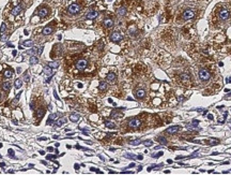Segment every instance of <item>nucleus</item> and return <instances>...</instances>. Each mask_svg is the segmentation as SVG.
I'll return each mask as SVG.
<instances>
[{
	"mask_svg": "<svg viewBox=\"0 0 231 175\" xmlns=\"http://www.w3.org/2000/svg\"><path fill=\"white\" fill-rule=\"evenodd\" d=\"M163 155H164V152H157L156 155H152V157H153V158H159V157L163 156Z\"/></svg>",
	"mask_w": 231,
	"mask_h": 175,
	"instance_id": "38",
	"label": "nucleus"
},
{
	"mask_svg": "<svg viewBox=\"0 0 231 175\" xmlns=\"http://www.w3.org/2000/svg\"><path fill=\"white\" fill-rule=\"evenodd\" d=\"M40 154H41V155H45V152H44V150H40Z\"/></svg>",
	"mask_w": 231,
	"mask_h": 175,
	"instance_id": "50",
	"label": "nucleus"
},
{
	"mask_svg": "<svg viewBox=\"0 0 231 175\" xmlns=\"http://www.w3.org/2000/svg\"><path fill=\"white\" fill-rule=\"evenodd\" d=\"M54 139H56V140H57V139H59V135H54Z\"/></svg>",
	"mask_w": 231,
	"mask_h": 175,
	"instance_id": "54",
	"label": "nucleus"
},
{
	"mask_svg": "<svg viewBox=\"0 0 231 175\" xmlns=\"http://www.w3.org/2000/svg\"><path fill=\"white\" fill-rule=\"evenodd\" d=\"M53 31H54L53 27L47 26V27H45V28L43 29V31H42V33L44 34V36H48V34L53 33Z\"/></svg>",
	"mask_w": 231,
	"mask_h": 175,
	"instance_id": "16",
	"label": "nucleus"
},
{
	"mask_svg": "<svg viewBox=\"0 0 231 175\" xmlns=\"http://www.w3.org/2000/svg\"><path fill=\"white\" fill-rule=\"evenodd\" d=\"M208 118H209V119H213V115L212 114H209L208 115Z\"/></svg>",
	"mask_w": 231,
	"mask_h": 175,
	"instance_id": "45",
	"label": "nucleus"
},
{
	"mask_svg": "<svg viewBox=\"0 0 231 175\" xmlns=\"http://www.w3.org/2000/svg\"><path fill=\"white\" fill-rule=\"evenodd\" d=\"M194 16H195V13L192 10H185V11L183 12V14H182V17H183V19H185V21L194 18Z\"/></svg>",
	"mask_w": 231,
	"mask_h": 175,
	"instance_id": "6",
	"label": "nucleus"
},
{
	"mask_svg": "<svg viewBox=\"0 0 231 175\" xmlns=\"http://www.w3.org/2000/svg\"><path fill=\"white\" fill-rule=\"evenodd\" d=\"M55 158H57L56 155H47V156H46V159L47 160H51V159H55Z\"/></svg>",
	"mask_w": 231,
	"mask_h": 175,
	"instance_id": "37",
	"label": "nucleus"
},
{
	"mask_svg": "<svg viewBox=\"0 0 231 175\" xmlns=\"http://www.w3.org/2000/svg\"><path fill=\"white\" fill-rule=\"evenodd\" d=\"M103 25L106 27V28H111V27L114 26V21H112L111 18H106L105 21H104Z\"/></svg>",
	"mask_w": 231,
	"mask_h": 175,
	"instance_id": "14",
	"label": "nucleus"
},
{
	"mask_svg": "<svg viewBox=\"0 0 231 175\" xmlns=\"http://www.w3.org/2000/svg\"><path fill=\"white\" fill-rule=\"evenodd\" d=\"M43 72L45 73L46 76H48V77H50V76H53L54 74H55V71H51V68H50V67H45L44 70H43Z\"/></svg>",
	"mask_w": 231,
	"mask_h": 175,
	"instance_id": "15",
	"label": "nucleus"
},
{
	"mask_svg": "<svg viewBox=\"0 0 231 175\" xmlns=\"http://www.w3.org/2000/svg\"><path fill=\"white\" fill-rule=\"evenodd\" d=\"M9 173H11V174H13V173H14V171H13V170H10V171H9Z\"/></svg>",
	"mask_w": 231,
	"mask_h": 175,
	"instance_id": "59",
	"label": "nucleus"
},
{
	"mask_svg": "<svg viewBox=\"0 0 231 175\" xmlns=\"http://www.w3.org/2000/svg\"><path fill=\"white\" fill-rule=\"evenodd\" d=\"M5 29H7V25H5V23H2V25H1V34L4 33V31H5Z\"/></svg>",
	"mask_w": 231,
	"mask_h": 175,
	"instance_id": "35",
	"label": "nucleus"
},
{
	"mask_svg": "<svg viewBox=\"0 0 231 175\" xmlns=\"http://www.w3.org/2000/svg\"><path fill=\"white\" fill-rule=\"evenodd\" d=\"M13 56H16V55H17V52H16V51H13Z\"/></svg>",
	"mask_w": 231,
	"mask_h": 175,
	"instance_id": "49",
	"label": "nucleus"
},
{
	"mask_svg": "<svg viewBox=\"0 0 231 175\" xmlns=\"http://www.w3.org/2000/svg\"><path fill=\"white\" fill-rule=\"evenodd\" d=\"M56 118H57V114H50L49 116H48L47 122H46V125H53L54 122L57 120Z\"/></svg>",
	"mask_w": 231,
	"mask_h": 175,
	"instance_id": "11",
	"label": "nucleus"
},
{
	"mask_svg": "<svg viewBox=\"0 0 231 175\" xmlns=\"http://www.w3.org/2000/svg\"><path fill=\"white\" fill-rule=\"evenodd\" d=\"M30 109H31V110H32V111L34 110V103H33V102H31V103H30Z\"/></svg>",
	"mask_w": 231,
	"mask_h": 175,
	"instance_id": "44",
	"label": "nucleus"
},
{
	"mask_svg": "<svg viewBox=\"0 0 231 175\" xmlns=\"http://www.w3.org/2000/svg\"><path fill=\"white\" fill-rule=\"evenodd\" d=\"M144 144L146 145V146H152V145H153V143H152V141H150V140H148V141H144Z\"/></svg>",
	"mask_w": 231,
	"mask_h": 175,
	"instance_id": "39",
	"label": "nucleus"
},
{
	"mask_svg": "<svg viewBox=\"0 0 231 175\" xmlns=\"http://www.w3.org/2000/svg\"><path fill=\"white\" fill-rule=\"evenodd\" d=\"M142 158H144V157L141 156V155H139V156H137V159H139V160H142Z\"/></svg>",
	"mask_w": 231,
	"mask_h": 175,
	"instance_id": "46",
	"label": "nucleus"
},
{
	"mask_svg": "<svg viewBox=\"0 0 231 175\" xmlns=\"http://www.w3.org/2000/svg\"><path fill=\"white\" fill-rule=\"evenodd\" d=\"M68 13H70V14H76V13H78V12L80 11V7L78 5V4L73 3V4H71V5L68 7Z\"/></svg>",
	"mask_w": 231,
	"mask_h": 175,
	"instance_id": "7",
	"label": "nucleus"
},
{
	"mask_svg": "<svg viewBox=\"0 0 231 175\" xmlns=\"http://www.w3.org/2000/svg\"><path fill=\"white\" fill-rule=\"evenodd\" d=\"M41 162H42V163H43V164H47V162H46V161H44V160H43V161H41Z\"/></svg>",
	"mask_w": 231,
	"mask_h": 175,
	"instance_id": "57",
	"label": "nucleus"
},
{
	"mask_svg": "<svg viewBox=\"0 0 231 175\" xmlns=\"http://www.w3.org/2000/svg\"><path fill=\"white\" fill-rule=\"evenodd\" d=\"M98 15H99V13H98L96 11H91V12H89L86 16H87L88 19H94Z\"/></svg>",
	"mask_w": 231,
	"mask_h": 175,
	"instance_id": "17",
	"label": "nucleus"
},
{
	"mask_svg": "<svg viewBox=\"0 0 231 175\" xmlns=\"http://www.w3.org/2000/svg\"><path fill=\"white\" fill-rule=\"evenodd\" d=\"M48 67H50L51 69H57L59 67V62L58 61H51L48 64Z\"/></svg>",
	"mask_w": 231,
	"mask_h": 175,
	"instance_id": "25",
	"label": "nucleus"
},
{
	"mask_svg": "<svg viewBox=\"0 0 231 175\" xmlns=\"http://www.w3.org/2000/svg\"><path fill=\"white\" fill-rule=\"evenodd\" d=\"M180 81L184 86H190V77L187 74H181L180 75Z\"/></svg>",
	"mask_w": 231,
	"mask_h": 175,
	"instance_id": "5",
	"label": "nucleus"
},
{
	"mask_svg": "<svg viewBox=\"0 0 231 175\" xmlns=\"http://www.w3.org/2000/svg\"><path fill=\"white\" fill-rule=\"evenodd\" d=\"M105 126H106L107 128H109V129H114V128H116V125H114V122H108V120L105 122Z\"/></svg>",
	"mask_w": 231,
	"mask_h": 175,
	"instance_id": "29",
	"label": "nucleus"
},
{
	"mask_svg": "<svg viewBox=\"0 0 231 175\" xmlns=\"http://www.w3.org/2000/svg\"><path fill=\"white\" fill-rule=\"evenodd\" d=\"M140 143H141L140 140H135V141H131V142H129V144H131V145H135V146H136V145H139Z\"/></svg>",
	"mask_w": 231,
	"mask_h": 175,
	"instance_id": "34",
	"label": "nucleus"
},
{
	"mask_svg": "<svg viewBox=\"0 0 231 175\" xmlns=\"http://www.w3.org/2000/svg\"><path fill=\"white\" fill-rule=\"evenodd\" d=\"M14 85H15V88H20L22 85H23V81L20 80V79H17V80H15V82H14Z\"/></svg>",
	"mask_w": 231,
	"mask_h": 175,
	"instance_id": "28",
	"label": "nucleus"
},
{
	"mask_svg": "<svg viewBox=\"0 0 231 175\" xmlns=\"http://www.w3.org/2000/svg\"><path fill=\"white\" fill-rule=\"evenodd\" d=\"M125 158H129V159H135L136 157L134 156V155H132V154H125L124 155Z\"/></svg>",
	"mask_w": 231,
	"mask_h": 175,
	"instance_id": "36",
	"label": "nucleus"
},
{
	"mask_svg": "<svg viewBox=\"0 0 231 175\" xmlns=\"http://www.w3.org/2000/svg\"><path fill=\"white\" fill-rule=\"evenodd\" d=\"M43 50H44V47H43V46H42L41 49H39V50H38V54H39V55H41L42 52H43Z\"/></svg>",
	"mask_w": 231,
	"mask_h": 175,
	"instance_id": "41",
	"label": "nucleus"
},
{
	"mask_svg": "<svg viewBox=\"0 0 231 175\" xmlns=\"http://www.w3.org/2000/svg\"><path fill=\"white\" fill-rule=\"evenodd\" d=\"M10 88H11V83H10V82H3V83H2V89H3L5 92H10Z\"/></svg>",
	"mask_w": 231,
	"mask_h": 175,
	"instance_id": "19",
	"label": "nucleus"
},
{
	"mask_svg": "<svg viewBox=\"0 0 231 175\" xmlns=\"http://www.w3.org/2000/svg\"><path fill=\"white\" fill-rule=\"evenodd\" d=\"M23 9H24V4L18 3L17 5H15V7L11 10V15L12 16H17L20 12L23 11Z\"/></svg>",
	"mask_w": 231,
	"mask_h": 175,
	"instance_id": "3",
	"label": "nucleus"
},
{
	"mask_svg": "<svg viewBox=\"0 0 231 175\" xmlns=\"http://www.w3.org/2000/svg\"><path fill=\"white\" fill-rule=\"evenodd\" d=\"M152 169H153V167H148V171L150 172V171H151V170H152Z\"/></svg>",
	"mask_w": 231,
	"mask_h": 175,
	"instance_id": "56",
	"label": "nucleus"
},
{
	"mask_svg": "<svg viewBox=\"0 0 231 175\" xmlns=\"http://www.w3.org/2000/svg\"><path fill=\"white\" fill-rule=\"evenodd\" d=\"M54 96H55V98L57 100H59V97H58V95H57V92H56V90H54Z\"/></svg>",
	"mask_w": 231,
	"mask_h": 175,
	"instance_id": "43",
	"label": "nucleus"
},
{
	"mask_svg": "<svg viewBox=\"0 0 231 175\" xmlns=\"http://www.w3.org/2000/svg\"><path fill=\"white\" fill-rule=\"evenodd\" d=\"M0 147H2V144H1V143H0Z\"/></svg>",
	"mask_w": 231,
	"mask_h": 175,
	"instance_id": "60",
	"label": "nucleus"
},
{
	"mask_svg": "<svg viewBox=\"0 0 231 175\" xmlns=\"http://www.w3.org/2000/svg\"><path fill=\"white\" fill-rule=\"evenodd\" d=\"M17 72H18V73H20V72H22V69H20V68H18V69H17Z\"/></svg>",
	"mask_w": 231,
	"mask_h": 175,
	"instance_id": "55",
	"label": "nucleus"
},
{
	"mask_svg": "<svg viewBox=\"0 0 231 175\" xmlns=\"http://www.w3.org/2000/svg\"><path fill=\"white\" fill-rule=\"evenodd\" d=\"M59 145H60L59 143H56V144H55V146H56V147H59Z\"/></svg>",
	"mask_w": 231,
	"mask_h": 175,
	"instance_id": "58",
	"label": "nucleus"
},
{
	"mask_svg": "<svg viewBox=\"0 0 231 175\" xmlns=\"http://www.w3.org/2000/svg\"><path fill=\"white\" fill-rule=\"evenodd\" d=\"M33 42L31 41V40H27V41H24L23 42V45L24 46H27V47H32L33 46Z\"/></svg>",
	"mask_w": 231,
	"mask_h": 175,
	"instance_id": "26",
	"label": "nucleus"
},
{
	"mask_svg": "<svg viewBox=\"0 0 231 175\" xmlns=\"http://www.w3.org/2000/svg\"><path fill=\"white\" fill-rule=\"evenodd\" d=\"M74 167H75L76 170H78V169H79V165H78V164H75V165H74Z\"/></svg>",
	"mask_w": 231,
	"mask_h": 175,
	"instance_id": "48",
	"label": "nucleus"
},
{
	"mask_svg": "<svg viewBox=\"0 0 231 175\" xmlns=\"http://www.w3.org/2000/svg\"><path fill=\"white\" fill-rule=\"evenodd\" d=\"M80 116L78 114H71L70 115V119H71V122H77L78 120H79Z\"/></svg>",
	"mask_w": 231,
	"mask_h": 175,
	"instance_id": "23",
	"label": "nucleus"
},
{
	"mask_svg": "<svg viewBox=\"0 0 231 175\" xmlns=\"http://www.w3.org/2000/svg\"><path fill=\"white\" fill-rule=\"evenodd\" d=\"M135 95H136V97L138 99H142L144 96H146V92H144V89H138Z\"/></svg>",
	"mask_w": 231,
	"mask_h": 175,
	"instance_id": "18",
	"label": "nucleus"
},
{
	"mask_svg": "<svg viewBox=\"0 0 231 175\" xmlns=\"http://www.w3.org/2000/svg\"><path fill=\"white\" fill-rule=\"evenodd\" d=\"M179 129H180V127H179V126H173V127L168 128V129L166 130V132H167V133L173 134V133H175V132H178Z\"/></svg>",
	"mask_w": 231,
	"mask_h": 175,
	"instance_id": "13",
	"label": "nucleus"
},
{
	"mask_svg": "<svg viewBox=\"0 0 231 175\" xmlns=\"http://www.w3.org/2000/svg\"><path fill=\"white\" fill-rule=\"evenodd\" d=\"M29 62H30V65H37L39 62V58L37 57V56H31L30 57V60H29Z\"/></svg>",
	"mask_w": 231,
	"mask_h": 175,
	"instance_id": "24",
	"label": "nucleus"
},
{
	"mask_svg": "<svg viewBox=\"0 0 231 175\" xmlns=\"http://www.w3.org/2000/svg\"><path fill=\"white\" fill-rule=\"evenodd\" d=\"M37 114H38L39 118H42L43 116H44V114H45V111L43 110V109H38V111H37Z\"/></svg>",
	"mask_w": 231,
	"mask_h": 175,
	"instance_id": "31",
	"label": "nucleus"
},
{
	"mask_svg": "<svg viewBox=\"0 0 231 175\" xmlns=\"http://www.w3.org/2000/svg\"><path fill=\"white\" fill-rule=\"evenodd\" d=\"M141 122L138 119V118H133V119H131L129 122V127H131V128H133V129H136V128H138L139 126H140Z\"/></svg>",
	"mask_w": 231,
	"mask_h": 175,
	"instance_id": "8",
	"label": "nucleus"
},
{
	"mask_svg": "<svg viewBox=\"0 0 231 175\" xmlns=\"http://www.w3.org/2000/svg\"><path fill=\"white\" fill-rule=\"evenodd\" d=\"M99 88H100V90H102V92L106 90V89H107V83H105V82H101Z\"/></svg>",
	"mask_w": 231,
	"mask_h": 175,
	"instance_id": "30",
	"label": "nucleus"
},
{
	"mask_svg": "<svg viewBox=\"0 0 231 175\" xmlns=\"http://www.w3.org/2000/svg\"><path fill=\"white\" fill-rule=\"evenodd\" d=\"M110 40L114 42V43H118V42H120L122 40V34L120 32H118V31H114L110 36Z\"/></svg>",
	"mask_w": 231,
	"mask_h": 175,
	"instance_id": "4",
	"label": "nucleus"
},
{
	"mask_svg": "<svg viewBox=\"0 0 231 175\" xmlns=\"http://www.w3.org/2000/svg\"><path fill=\"white\" fill-rule=\"evenodd\" d=\"M87 65H88L87 60H85V59H80V60L77 61V64H76V68L81 71V70H85V69H86Z\"/></svg>",
	"mask_w": 231,
	"mask_h": 175,
	"instance_id": "9",
	"label": "nucleus"
},
{
	"mask_svg": "<svg viewBox=\"0 0 231 175\" xmlns=\"http://www.w3.org/2000/svg\"><path fill=\"white\" fill-rule=\"evenodd\" d=\"M47 150H48V152H53L54 148H53V147H48V148H47Z\"/></svg>",
	"mask_w": 231,
	"mask_h": 175,
	"instance_id": "47",
	"label": "nucleus"
},
{
	"mask_svg": "<svg viewBox=\"0 0 231 175\" xmlns=\"http://www.w3.org/2000/svg\"><path fill=\"white\" fill-rule=\"evenodd\" d=\"M135 167V163H131V164H129V167Z\"/></svg>",
	"mask_w": 231,
	"mask_h": 175,
	"instance_id": "52",
	"label": "nucleus"
},
{
	"mask_svg": "<svg viewBox=\"0 0 231 175\" xmlns=\"http://www.w3.org/2000/svg\"><path fill=\"white\" fill-rule=\"evenodd\" d=\"M65 122H66V119H65V118L57 119V120L55 122V124H54V127H55V128H59V127H61L62 125H64Z\"/></svg>",
	"mask_w": 231,
	"mask_h": 175,
	"instance_id": "12",
	"label": "nucleus"
},
{
	"mask_svg": "<svg viewBox=\"0 0 231 175\" xmlns=\"http://www.w3.org/2000/svg\"><path fill=\"white\" fill-rule=\"evenodd\" d=\"M38 53V49L37 47H33L32 46V49H30L29 51H27V54H29V55H31V56H33L34 54Z\"/></svg>",
	"mask_w": 231,
	"mask_h": 175,
	"instance_id": "27",
	"label": "nucleus"
},
{
	"mask_svg": "<svg viewBox=\"0 0 231 175\" xmlns=\"http://www.w3.org/2000/svg\"><path fill=\"white\" fill-rule=\"evenodd\" d=\"M157 140H159V143H161V144H163V145H166V144H167V140H166V139H165V137H159V139H157Z\"/></svg>",
	"mask_w": 231,
	"mask_h": 175,
	"instance_id": "32",
	"label": "nucleus"
},
{
	"mask_svg": "<svg viewBox=\"0 0 231 175\" xmlns=\"http://www.w3.org/2000/svg\"><path fill=\"white\" fill-rule=\"evenodd\" d=\"M48 13H49V11H48L47 8H40L38 11V15L40 17H42V18H44V17H46V16L48 15Z\"/></svg>",
	"mask_w": 231,
	"mask_h": 175,
	"instance_id": "10",
	"label": "nucleus"
},
{
	"mask_svg": "<svg viewBox=\"0 0 231 175\" xmlns=\"http://www.w3.org/2000/svg\"><path fill=\"white\" fill-rule=\"evenodd\" d=\"M230 11H229V9L226 8V7H224L222 8L218 11V19L222 21V22H226L228 19L230 18Z\"/></svg>",
	"mask_w": 231,
	"mask_h": 175,
	"instance_id": "1",
	"label": "nucleus"
},
{
	"mask_svg": "<svg viewBox=\"0 0 231 175\" xmlns=\"http://www.w3.org/2000/svg\"><path fill=\"white\" fill-rule=\"evenodd\" d=\"M90 170H91V171H94V172H96V170H98V169H94V167H91Z\"/></svg>",
	"mask_w": 231,
	"mask_h": 175,
	"instance_id": "51",
	"label": "nucleus"
},
{
	"mask_svg": "<svg viewBox=\"0 0 231 175\" xmlns=\"http://www.w3.org/2000/svg\"><path fill=\"white\" fill-rule=\"evenodd\" d=\"M199 79L202 82H208L211 79V74H210V72H209L207 69H201L200 71H199Z\"/></svg>",
	"mask_w": 231,
	"mask_h": 175,
	"instance_id": "2",
	"label": "nucleus"
},
{
	"mask_svg": "<svg viewBox=\"0 0 231 175\" xmlns=\"http://www.w3.org/2000/svg\"><path fill=\"white\" fill-rule=\"evenodd\" d=\"M116 79H117V76H116V74H114V73H109V74L107 75V81H108L109 83H112V82H114V81H116Z\"/></svg>",
	"mask_w": 231,
	"mask_h": 175,
	"instance_id": "22",
	"label": "nucleus"
},
{
	"mask_svg": "<svg viewBox=\"0 0 231 175\" xmlns=\"http://www.w3.org/2000/svg\"><path fill=\"white\" fill-rule=\"evenodd\" d=\"M13 74H14V73H13V71H12V70H10V69H7V70H5V71L3 72V76H4V77H7V79H11L12 76H13Z\"/></svg>",
	"mask_w": 231,
	"mask_h": 175,
	"instance_id": "21",
	"label": "nucleus"
},
{
	"mask_svg": "<svg viewBox=\"0 0 231 175\" xmlns=\"http://www.w3.org/2000/svg\"><path fill=\"white\" fill-rule=\"evenodd\" d=\"M122 173H133V172H131V171H123Z\"/></svg>",
	"mask_w": 231,
	"mask_h": 175,
	"instance_id": "53",
	"label": "nucleus"
},
{
	"mask_svg": "<svg viewBox=\"0 0 231 175\" xmlns=\"http://www.w3.org/2000/svg\"><path fill=\"white\" fill-rule=\"evenodd\" d=\"M8 38H9V34L2 33V34H1V38H0V40H1V42H5L7 40H8Z\"/></svg>",
	"mask_w": 231,
	"mask_h": 175,
	"instance_id": "33",
	"label": "nucleus"
},
{
	"mask_svg": "<svg viewBox=\"0 0 231 175\" xmlns=\"http://www.w3.org/2000/svg\"><path fill=\"white\" fill-rule=\"evenodd\" d=\"M38 140L39 141H46V140H48V139H47V137H39Z\"/></svg>",
	"mask_w": 231,
	"mask_h": 175,
	"instance_id": "42",
	"label": "nucleus"
},
{
	"mask_svg": "<svg viewBox=\"0 0 231 175\" xmlns=\"http://www.w3.org/2000/svg\"><path fill=\"white\" fill-rule=\"evenodd\" d=\"M117 14L119 16H124L126 14V9L124 7H120V8L117 10Z\"/></svg>",
	"mask_w": 231,
	"mask_h": 175,
	"instance_id": "20",
	"label": "nucleus"
},
{
	"mask_svg": "<svg viewBox=\"0 0 231 175\" xmlns=\"http://www.w3.org/2000/svg\"><path fill=\"white\" fill-rule=\"evenodd\" d=\"M29 81H30V76L28 75V74H26L25 75V82H29Z\"/></svg>",
	"mask_w": 231,
	"mask_h": 175,
	"instance_id": "40",
	"label": "nucleus"
}]
</instances>
